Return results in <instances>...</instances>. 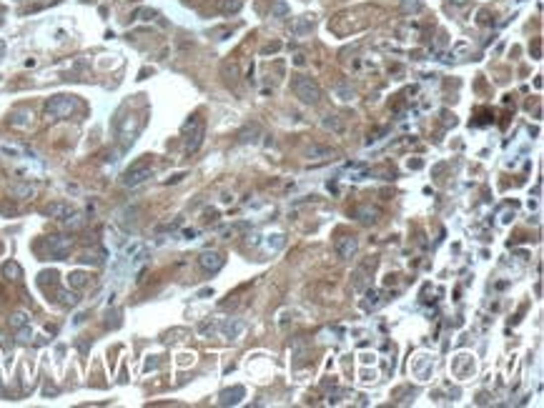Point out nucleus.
I'll list each match as a JSON object with an SVG mask.
<instances>
[{
  "mask_svg": "<svg viewBox=\"0 0 544 408\" xmlns=\"http://www.w3.org/2000/svg\"><path fill=\"white\" fill-rule=\"evenodd\" d=\"M291 91H294V95L301 100V103H306V105H316L319 100H321V88H319V83L314 78H308V75H294L291 78Z\"/></svg>",
  "mask_w": 544,
  "mask_h": 408,
  "instance_id": "obj_1",
  "label": "nucleus"
},
{
  "mask_svg": "<svg viewBox=\"0 0 544 408\" xmlns=\"http://www.w3.org/2000/svg\"><path fill=\"white\" fill-rule=\"evenodd\" d=\"M203 133H206V126L198 115H193L191 120H186L183 126V136H186V153H196L203 143Z\"/></svg>",
  "mask_w": 544,
  "mask_h": 408,
  "instance_id": "obj_2",
  "label": "nucleus"
},
{
  "mask_svg": "<svg viewBox=\"0 0 544 408\" xmlns=\"http://www.w3.org/2000/svg\"><path fill=\"white\" fill-rule=\"evenodd\" d=\"M75 108H78V100H75L73 95H55V98H50V100L46 103V113L53 115V118H65V115H70Z\"/></svg>",
  "mask_w": 544,
  "mask_h": 408,
  "instance_id": "obj_3",
  "label": "nucleus"
},
{
  "mask_svg": "<svg viewBox=\"0 0 544 408\" xmlns=\"http://www.w3.org/2000/svg\"><path fill=\"white\" fill-rule=\"evenodd\" d=\"M146 178H150V160H138L123 173V185L133 188V185H141Z\"/></svg>",
  "mask_w": 544,
  "mask_h": 408,
  "instance_id": "obj_4",
  "label": "nucleus"
},
{
  "mask_svg": "<svg viewBox=\"0 0 544 408\" xmlns=\"http://www.w3.org/2000/svg\"><path fill=\"white\" fill-rule=\"evenodd\" d=\"M46 246H48V251H50L53 258H65V256L70 253L73 240L65 238V235H50V238L46 240Z\"/></svg>",
  "mask_w": 544,
  "mask_h": 408,
  "instance_id": "obj_5",
  "label": "nucleus"
},
{
  "mask_svg": "<svg viewBox=\"0 0 544 408\" xmlns=\"http://www.w3.org/2000/svg\"><path fill=\"white\" fill-rule=\"evenodd\" d=\"M334 248H336L339 258H354L356 251H359V243H356L354 235H341V238H336Z\"/></svg>",
  "mask_w": 544,
  "mask_h": 408,
  "instance_id": "obj_6",
  "label": "nucleus"
},
{
  "mask_svg": "<svg viewBox=\"0 0 544 408\" xmlns=\"http://www.w3.org/2000/svg\"><path fill=\"white\" fill-rule=\"evenodd\" d=\"M198 266L206 271V273H218L223 268V256L216 253V251H206L198 256Z\"/></svg>",
  "mask_w": 544,
  "mask_h": 408,
  "instance_id": "obj_7",
  "label": "nucleus"
},
{
  "mask_svg": "<svg viewBox=\"0 0 544 408\" xmlns=\"http://www.w3.org/2000/svg\"><path fill=\"white\" fill-rule=\"evenodd\" d=\"M43 213H46V216H50V218L68 221V218L73 216V208L68 206V203H48V206L43 208Z\"/></svg>",
  "mask_w": 544,
  "mask_h": 408,
  "instance_id": "obj_8",
  "label": "nucleus"
},
{
  "mask_svg": "<svg viewBox=\"0 0 544 408\" xmlns=\"http://www.w3.org/2000/svg\"><path fill=\"white\" fill-rule=\"evenodd\" d=\"M308 158H311V160H336V158H339V150L326 148V145H311V148H308Z\"/></svg>",
  "mask_w": 544,
  "mask_h": 408,
  "instance_id": "obj_9",
  "label": "nucleus"
},
{
  "mask_svg": "<svg viewBox=\"0 0 544 408\" xmlns=\"http://www.w3.org/2000/svg\"><path fill=\"white\" fill-rule=\"evenodd\" d=\"M311 28H314V18L311 15H303V18H298L296 23H294V35H306V33H311Z\"/></svg>",
  "mask_w": 544,
  "mask_h": 408,
  "instance_id": "obj_10",
  "label": "nucleus"
},
{
  "mask_svg": "<svg viewBox=\"0 0 544 408\" xmlns=\"http://www.w3.org/2000/svg\"><path fill=\"white\" fill-rule=\"evenodd\" d=\"M321 126H324L326 131H334V133H344V120H341L339 115H326V118L321 120Z\"/></svg>",
  "mask_w": 544,
  "mask_h": 408,
  "instance_id": "obj_11",
  "label": "nucleus"
},
{
  "mask_svg": "<svg viewBox=\"0 0 544 408\" xmlns=\"http://www.w3.org/2000/svg\"><path fill=\"white\" fill-rule=\"evenodd\" d=\"M241 396H244V388L236 386L233 391H223V393H221V403H223V406H228V403H239Z\"/></svg>",
  "mask_w": 544,
  "mask_h": 408,
  "instance_id": "obj_12",
  "label": "nucleus"
},
{
  "mask_svg": "<svg viewBox=\"0 0 544 408\" xmlns=\"http://www.w3.org/2000/svg\"><path fill=\"white\" fill-rule=\"evenodd\" d=\"M351 285H354L356 291H364V288H366V268H364V266L351 273Z\"/></svg>",
  "mask_w": 544,
  "mask_h": 408,
  "instance_id": "obj_13",
  "label": "nucleus"
},
{
  "mask_svg": "<svg viewBox=\"0 0 544 408\" xmlns=\"http://www.w3.org/2000/svg\"><path fill=\"white\" fill-rule=\"evenodd\" d=\"M241 5H244L241 0H221V3H218V10H221L223 15H228V13H239Z\"/></svg>",
  "mask_w": 544,
  "mask_h": 408,
  "instance_id": "obj_14",
  "label": "nucleus"
},
{
  "mask_svg": "<svg viewBox=\"0 0 544 408\" xmlns=\"http://www.w3.org/2000/svg\"><path fill=\"white\" fill-rule=\"evenodd\" d=\"M289 5H286V0H276L274 3V8H271V15L274 18H289Z\"/></svg>",
  "mask_w": 544,
  "mask_h": 408,
  "instance_id": "obj_15",
  "label": "nucleus"
},
{
  "mask_svg": "<svg viewBox=\"0 0 544 408\" xmlns=\"http://www.w3.org/2000/svg\"><path fill=\"white\" fill-rule=\"evenodd\" d=\"M226 336L228 338H239L241 333H244V323H239V320H233V323H226Z\"/></svg>",
  "mask_w": 544,
  "mask_h": 408,
  "instance_id": "obj_16",
  "label": "nucleus"
},
{
  "mask_svg": "<svg viewBox=\"0 0 544 408\" xmlns=\"http://www.w3.org/2000/svg\"><path fill=\"white\" fill-rule=\"evenodd\" d=\"M3 275H8V278L18 280V278L23 275V271H20V266H18V263H13V261H10V263H5V266H3Z\"/></svg>",
  "mask_w": 544,
  "mask_h": 408,
  "instance_id": "obj_17",
  "label": "nucleus"
},
{
  "mask_svg": "<svg viewBox=\"0 0 544 408\" xmlns=\"http://www.w3.org/2000/svg\"><path fill=\"white\" fill-rule=\"evenodd\" d=\"M223 78L228 83H236V78H239V70H236V65H231V60L223 63Z\"/></svg>",
  "mask_w": 544,
  "mask_h": 408,
  "instance_id": "obj_18",
  "label": "nucleus"
},
{
  "mask_svg": "<svg viewBox=\"0 0 544 408\" xmlns=\"http://www.w3.org/2000/svg\"><path fill=\"white\" fill-rule=\"evenodd\" d=\"M86 280H88V275L81 273V271H75V273L68 275V283L73 285V288H81V285H86Z\"/></svg>",
  "mask_w": 544,
  "mask_h": 408,
  "instance_id": "obj_19",
  "label": "nucleus"
},
{
  "mask_svg": "<svg viewBox=\"0 0 544 408\" xmlns=\"http://www.w3.org/2000/svg\"><path fill=\"white\" fill-rule=\"evenodd\" d=\"M28 118H30L28 110H23V113H13V115H10V126H28Z\"/></svg>",
  "mask_w": 544,
  "mask_h": 408,
  "instance_id": "obj_20",
  "label": "nucleus"
},
{
  "mask_svg": "<svg viewBox=\"0 0 544 408\" xmlns=\"http://www.w3.org/2000/svg\"><path fill=\"white\" fill-rule=\"evenodd\" d=\"M58 298L63 306H75L78 303V296L75 293H68V291H58Z\"/></svg>",
  "mask_w": 544,
  "mask_h": 408,
  "instance_id": "obj_21",
  "label": "nucleus"
},
{
  "mask_svg": "<svg viewBox=\"0 0 544 408\" xmlns=\"http://www.w3.org/2000/svg\"><path fill=\"white\" fill-rule=\"evenodd\" d=\"M25 323H28V316H25V313H13V318H10V328H23Z\"/></svg>",
  "mask_w": 544,
  "mask_h": 408,
  "instance_id": "obj_22",
  "label": "nucleus"
},
{
  "mask_svg": "<svg viewBox=\"0 0 544 408\" xmlns=\"http://www.w3.org/2000/svg\"><path fill=\"white\" fill-rule=\"evenodd\" d=\"M401 8L404 13H416L421 8V0H401Z\"/></svg>",
  "mask_w": 544,
  "mask_h": 408,
  "instance_id": "obj_23",
  "label": "nucleus"
},
{
  "mask_svg": "<svg viewBox=\"0 0 544 408\" xmlns=\"http://www.w3.org/2000/svg\"><path fill=\"white\" fill-rule=\"evenodd\" d=\"M361 216H364V218H361L364 223H374V221H376V216H379V211H376V208H374V211L364 208V211H361Z\"/></svg>",
  "mask_w": 544,
  "mask_h": 408,
  "instance_id": "obj_24",
  "label": "nucleus"
},
{
  "mask_svg": "<svg viewBox=\"0 0 544 408\" xmlns=\"http://www.w3.org/2000/svg\"><path fill=\"white\" fill-rule=\"evenodd\" d=\"M248 136H258V126H253L251 131H244V133L239 136V140H241V143H248V140H251Z\"/></svg>",
  "mask_w": 544,
  "mask_h": 408,
  "instance_id": "obj_25",
  "label": "nucleus"
},
{
  "mask_svg": "<svg viewBox=\"0 0 544 408\" xmlns=\"http://www.w3.org/2000/svg\"><path fill=\"white\" fill-rule=\"evenodd\" d=\"M379 303V291H371L369 293V301H366V308H374Z\"/></svg>",
  "mask_w": 544,
  "mask_h": 408,
  "instance_id": "obj_26",
  "label": "nucleus"
},
{
  "mask_svg": "<svg viewBox=\"0 0 544 408\" xmlns=\"http://www.w3.org/2000/svg\"><path fill=\"white\" fill-rule=\"evenodd\" d=\"M532 53H534V58H537V60L542 58V43H539V40H534V48H532Z\"/></svg>",
  "mask_w": 544,
  "mask_h": 408,
  "instance_id": "obj_27",
  "label": "nucleus"
},
{
  "mask_svg": "<svg viewBox=\"0 0 544 408\" xmlns=\"http://www.w3.org/2000/svg\"><path fill=\"white\" fill-rule=\"evenodd\" d=\"M138 18H143V20H150V18H155V10H141V13H138Z\"/></svg>",
  "mask_w": 544,
  "mask_h": 408,
  "instance_id": "obj_28",
  "label": "nucleus"
},
{
  "mask_svg": "<svg viewBox=\"0 0 544 408\" xmlns=\"http://www.w3.org/2000/svg\"><path fill=\"white\" fill-rule=\"evenodd\" d=\"M279 48H281V43H271V45H266V48H263V53H276Z\"/></svg>",
  "mask_w": 544,
  "mask_h": 408,
  "instance_id": "obj_29",
  "label": "nucleus"
},
{
  "mask_svg": "<svg viewBox=\"0 0 544 408\" xmlns=\"http://www.w3.org/2000/svg\"><path fill=\"white\" fill-rule=\"evenodd\" d=\"M294 63H296V65H303V63H306V58H303V55H301V53H298V55H296V58H294Z\"/></svg>",
  "mask_w": 544,
  "mask_h": 408,
  "instance_id": "obj_30",
  "label": "nucleus"
},
{
  "mask_svg": "<svg viewBox=\"0 0 544 408\" xmlns=\"http://www.w3.org/2000/svg\"><path fill=\"white\" fill-rule=\"evenodd\" d=\"M3 55H5V43L0 40V58H3Z\"/></svg>",
  "mask_w": 544,
  "mask_h": 408,
  "instance_id": "obj_31",
  "label": "nucleus"
}]
</instances>
